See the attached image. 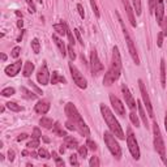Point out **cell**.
Here are the masks:
<instances>
[{
    "mask_svg": "<svg viewBox=\"0 0 167 167\" xmlns=\"http://www.w3.org/2000/svg\"><path fill=\"white\" fill-rule=\"evenodd\" d=\"M122 73V58H120L119 48L115 46L112 48V60H111V67L108 71L106 72L105 78H103V85L110 86L118 80Z\"/></svg>",
    "mask_w": 167,
    "mask_h": 167,
    "instance_id": "1",
    "label": "cell"
},
{
    "mask_svg": "<svg viewBox=\"0 0 167 167\" xmlns=\"http://www.w3.org/2000/svg\"><path fill=\"white\" fill-rule=\"evenodd\" d=\"M66 114L68 116V120L76 125V131L80 132L84 136H89L90 134V129L86 125V123L84 122V119L81 118V115L78 114V111L76 108V106L73 103H67L66 105Z\"/></svg>",
    "mask_w": 167,
    "mask_h": 167,
    "instance_id": "2",
    "label": "cell"
},
{
    "mask_svg": "<svg viewBox=\"0 0 167 167\" xmlns=\"http://www.w3.org/2000/svg\"><path fill=\"white\" fill-rule=\"evenodd\" d=\"M101 112H102V116H103L106 124L108 125L110 131L112 132L118 138H120V140H124V138H125V134H124V132H123L122 127H120L119 122L116 120V118H115V115L111 112V110L107 107V106H105L103 103H102V105H101Z\"/></svg>",
    "mask_w": 167,
    "mask_h": 167,
    "instance_id": "3",
    "label": "cell"
},
{
    "mask_svg": "<svg viewBox=\"0 0 167 167\" xmlns=\"http://www.w3.org/2000/svg\"><path fill=\"white\" fill-rule=\"evenodd\" d=\"M153 134H154V149L161 155V158L163 159L165 163L167 165L165 142H163V138H162V134H161V131H159V127H158V124L157 123L153 124Z\"/></svg>",
    "mask_w": 167,
    "mask_h": 167,
    "instance_id": "4",
    "label": "cell"
},
{
    "mask_svg": "<svg viewBox=\"0 0 167 167\" xmlns=\"http://www.w3.org/2000/svg\"><path fill=\"white\" fill-rule=\"evenodd\" d=\"M103 138H105V142L106 145H107L108 150L111 151V154H112L116 159H120L122 158V149H120V145L118 144V141L115 140V134L112 132H105L103 134Z\"/></svg>",
    "mask_w": 167,
    "mask_h": 167,
    "instance_id": "5",
    "label": "cell"
},
{
    "mask_svg": "<svg viewBox=\"0 0 167 167\" xmlns=\"http://www.w3.org/2000/svg\"><path fill=\"white\" fill-rule=\"evenodd\" d=\"M119 21H120V25L123 27V34H124V38H125V42L128 44V50H129V54L133 59V62L136 66H140V59H138V54H137V50H136V46H134V42L132 39V37L129 35V31L127 30V27L124 26V22L122 21V18L119 17Z\"/></svg>",
    "mask_w": 167,
    "mask_h": 167,
    "instance_id": "6",
    "label": "cell"
},
{
    "mask_svg": "<svg viewBox=\"0 0 167 167\" xmlns=\"http://www.w3.org/2000/svg\"><path fill=\"white\" fill-rule=\"evenodd\" d=\"M127 145H128V149L131 151L132 157L136 161L140 159V147H138V144H137V140L134 137L133 132L131 129H128V136H127Z\"/></svg>",
    "mask_w": 167,
    "mask_h": 167,
    "instance_id": "7",
    "label": "cell"
},
{
    "mask_svg": "<svg viewBox=\"0 0 167 167\" xmlns=\"http://www.w3.org/2000/svg\"><path fill=\"white\" fill-rule=\"evenodd\" d=\"M90 68H91V75L93 76H99L102 72H103V64L101 63V60L98 58V54H97V51L93 50L90 52Z\"/></svg>",
    "mask_w": 167,
    "mask_h": 167,
    "instance_id": "8",
    "label": "cell"
},
{
    "mask_svg": "<svg viewBox=\"0 0 167 167\" xmlns=\"http://www.w3.org/2000/svg\"><path fill=\"white\" fill-rule=\"evenodd\" d=\"M69 71H71V75H72V78L73 81H75L76 85L80 87V89H86L87 87V81L86 78L81 75V72L78 71V69L73 66L72 63H69Z\"/></svg>",
    "mask_w": 167,
    "mask_h": 167,
    "instance_id": "9",
    "label": "cell"
},
{
    "mask_svg": "<svg viewBox=\"0 0 167 167\" xmlns=\"http://www.w3.org/2000/svg\"><path fill=\"white\" fill-rule=\"evenodd\" d=\"M138 85H140L141 97H142L144 103H145V106H146L147 114H149L150 116H154V115H153V106H151V102H150V98H149V94H147V90H146V87H145V84H144L142 80H138Z\"/></svg>",
    "mask_w": 167,
    "mask_h": 167,
    "instance_id": "10",
    "label": "cell"
},
{
    "mask_svg": "<svg viewBox=\"0 0 167 167\" xmlns=\"http://www.w3.org/2000/svg\"><path fill=\"white\" fill-rule=\"evenodd\" d=\"M37 80L41 85H48V81H50V72L47 69V64L43 63L42 67L38 69V73H37Z\"/></svg>",
    "mask_w": 167,
    "mask_h": 167,
    "instance_id": "11",
    "label": "cell"
},
{
    "mask_svg": "<svg viewBox=\"0 0 167 167\" xmlns=\"http://www.w3.org/2000/svg\"><path fill=\"white\" fill-rule=\"evenodd\" d=\"M110 102H111V105H112V108L115 110V112L124 118L125 116V107L122 103V101H120L118 97H115L114 94H110Z\"/></svg>",
    "mask_w": 167,
    "mask_h": 167,
    "instance_id": "12",
    "label": "cell"
},
{
    "mask_svg": "<svg viewBox=\"0 0 167 167\" xmlns=\"http://www.w3.org/2000/svg\"><path fill=\"white\" fill-rule=\"evenodd\" d=\"M122 93L124 95V99H125V105H128V107L131 110L136 108V101H134L132 93L129 91V89L127 87V85H122Z\"/></svg>",
    "mask_w": 167,
    "mask_h": 167,
    "instance_id": "13",
    "label": "cell"
},
{
    "mask_svg": "<svg viewBox=\"0 0 167 167\" xmlns=\"http://www.w3.org/2000/svg\"><path fill=\"white\" fill-rule=\"evenodd\" d=\"M154 15H155V20L158 22V25H161V22L165 17V3H163V0H155Z\"/></svg>",
    "mask_w": 167,
    "mask_h": 167,
    "instance_id": "14",
    "label": "cell"
},
{
    "mask_svg": "<svg viewBox=\"0 0 167 167\" xmlns=\"http://www.w3.org/2000/svg\"><path fill=\"white\" fill-rule=\"evenodd\" d=\"M21 67H22V62L21 60H17V62L12 63L11 66H7L5 69H4V72H5V75L9 77H15L17 73H20Z\"/></svg>",
    "mask_w": 167,
    "mask_h": 167,
    "instance_id": "15",
    "label": "cell"
},
{
    "mask_svg": "<svg viewBox=\"0 0 167 167\" xmlns=\"http://www.w3.org/2000/svg\"><path fill=\"white\" fill-rule=\"evenodd\" d=\"M122 2H123L124 8H125V12H127V15H128L129 21H131V25L133 27H136L137 26V22H136V18H134V13H133V9L131 7V4H129L128 0H122Z\"/></svg>",
    "mask_w": 167,
    "mask_h": 167,
    "instance_id": "16",
    "label": "cell"
},
{
    "mask_svg": "<svg viewBox=\"0 0 167 167\" xmlns=\"http://www.w3.org/2000/svg\"><path fill=\"white\" fill-rule=\"evenodd\" d=\"M35 112L37 114H39V115H44V114H47L48 112V110H50V103L47 101H39L38 103L35 105Z\"/></svg>",
    "mask_w": 167,
    "mask_h": 167,
    "instance_id": "17",
    "label": "cell"
},
{
    "mask_svg": "<svg viewBox=\"0 0 167 167\" xmlns=\"http://www.w3.org/2000/svg\"><path fill=\"white\" fill-rule=\"evenodd\" d=\"M52 41L55 42V44H56V47L59 48L60 54H62L63 56H66V54H67V47H66V44H64L63 39H60L56 34H52Z\"/></svg>",
    "mask_w": 167,
    "mask_h": 167,
    "instance_id": "18",
    "label": "cell"
},
{
    "mask_svg": "<svg viewBox=\"0 0 167 167\" xmlns=\"http://www.w3.org/2000/svg\"><path fill=\"white\" fill-rule=\"evenodd\" d=\"M54 30L55 31H56V33L59 34V35H66L67 34V31H68V26H67V24H66V22H59V24H55L54 26Z\"/></svg>",
    "mask_w": 167,
    "mask_h": 167,
    "instance_id": "19",
    "label": "cell"
},
{
    "mask_svg": "<svg viewBox=\"0 0 167 167\" xmlns=\"http://www.w3.org/2000/svg\"><path fill=\"white\" fill-rule=\"evenodd\" d=\"M51 84L55 85V84H67V80L64 78V76H62L59 72H52V76H51Z\"/></svg>",
    "mask_w": 167,
    "mask_h": 167,
    "instance_id": "20",
    "label": "cell"
},
{
    "mask_svg": "<svg viewBox=\"0 0 167 167\" xmlns=\"http://www.w3.org/2000/svg\"><path fill=\"white\" fill-rule=\"evenodd\" d=\"M64 141H66V146L69 147V149H76V147H78V141L76 138H73L72 136H66L64 137Z\"/></svg>",
    "mask_w": 167,
    "mask_h": 167,
    "instance_id": "21",
    "label": "cell"
},
{
    "mask_svg": "<svg viewBox=\"0 0 167 167\" xmlns=\"http://www.w3.org/2000/svg\"><path fill=\"white\" fill-rule=\"evenodd\" d=\"M137 108H138V115H140V118H141V120H142L144 125H145L146 128H149V122H147L146 114H145V111H144V107H142V105L140 103V102L137 103Z\"/></svg>",
    "mask_w": 167,
    "mask_h": 167,
    "instance_id": "22",
    "label": "cell"
},
{
    "mask_svg": "<svg viewBox=\"0 0 167 167\" xmlns=\"http://www.w3.org/2000/svg\"><path fill=\"white\" fill-rule=\"evenodd\" d=\"M34 71V64L31 62H26L25 66H24V71H22V75L25 77H30V75L33 73Z\"/></svg>",
    "mask_w": 167,
    "mask_h": 167,
    "instance_id": "23",
    "label": "cell"
},
{
    "mask_svg": "<svg viewBox=\"0 0 167 167\" xmlns=\"http://www.w3.org/2000/svg\"><path fill=\"white\" fill-rule=\"evenodd\" d=\"M52 132H54L55 134H56V136H60V137H66V136H67V132L62 128L60 123H55V124H54V127H52Z\"/></svg>",
    "mask_w": 167,
    "mask_h": 167,
    "instance_id": "24",
    "label": "cell"
},
{
    "mask_svg": "<svg viewBox=\"0 0 167 167\" xmlns=\"http://www.w3.org/2000/svg\"><path fill=\"white\" fill-rule=\"evenodd\" d=\"M39 124H41L43 128H46V129H51V128L54 127L52 119H50V118H47V116L41 118V120H39Z\"/></svg>",
    "mask_w": 167,
    "mask_h": 167,
    "instance_id": "25",
    "label": "cell"
},
{
    "mask_svg": "<svg viewBox=\"0 0 167 167\" xmlns=\"http://www.w3.org/2000/svg\"><path fill=\"white\" fill-rule=\"evenodd\" d=\"M161 84L162 87H166V66H165V60H161Z\"/></svg>",
    "mask_w": 167,
    "mask_h": 167,
    "instance_id": "26",
    "label": "cell"
},
{
    "mask_svg": "<svg viewBox=\"0 0 167 167\" xmlns=\"http://www.w3.org/2000/svg\"><path fill=\"white\" fill-rule=\"evenodd\" d=\"M7 107L11 110V111H15V112H20V111L24 110V107H22V106L15 103V102H8V103H7Z\"/></svg>",
    "mask_w": 167,
    "mask_h": 167,
    "instance_id": "27",
    "label": "cell"
},
{
    "mask_svg": "<svg viewBox=\"0 0 167 167\" xmlns=\"http://www.w3.org/2000/svg\"><path fill=\"white\" fill-rule=\"evenodd\" d=\"M31 48H33L34 54H39V51H41V43H39L38 38H34L33 41H31Z\"/></svg>",
    "mask_w": 167,
    "mask_h": 167,
    "instance_id": "28",
    "label": "cell"
},
{
    "mask_svg": "<svg viewBox=\"0 0 167 167\" xmlns=\"http://www.w3.org/2000/svg\"><path fill=\"white\" fill-rule=\"evenodd\" d=\"M26 146L29 147V149H37V147L39 146V138H31V141H29L26 144Z\"/></svg>",
    "mask_w": 167,
    "mask_h": 167,
    "instance_id": "29",
    "label": "cell"
},
{
    "mask_svg": "<svg viewBox=\"0 0 167 167\" xmlns=\"http://www.w3.org/2000/svg\"><path fill=\"white\" fill-rule=\"evenodd\" d=\"M129 119H131V122L136 125V127H140V120H138V116L136 115V112L132 110V112L129 114Z\"/></svg>",
    "mask_w": 167,
    "mask_h": 167,
    "instance_id": "30",
    "label": "cell"
},
{
    "mask_svg": "<svg viewBox=\"0 0 167 167\" xmlns=\"http://www.w3.org/2000/svg\"><path fill=\"white\" fill-rule=\"evenodd\" d=\"M52 157H54V159H55V165H56L58 167H64V161L60 158V157L55 151H52Z\"/></svg>",
    "mask_w": 167,
    "mask_h": 167,
    "instance_id": "31",
    "label": "cell"
},
{
    "mask_svg": "<svg viewBox=\"0 0 167 167\" xmlns=\"http://www.w3.org/2000/svg\"><path fill=\"white\" fill-rule=\"evenodd\" d=\"M133 5H134L136 15L140 16V15H141V0H133Z\"/></svg>",
    "mask_w": 167,
    "mask_h": 167,
    "instance_id": "32",
    "label": "cell"
},
{
    "mask_svg": "<svg viewBox=\"0 0 167 167\" xmlns=\"http://www.w3.org/2000/svg\"><path fill=\"white\" fill-rule=\"evenodd\" d=\"M15 94V89L13 87H5V89L2 90V95L3 97H11Z\"/></svg>",
    "mask_w": 167,
    "mask_h": 167,
    "instance_id": "33",
    "label": "cell"
},
{
    "mask_svg": "<svg viewBox=\"0 0 167 167\" xmlns=\"http://www.w3.org/2000/svg\"><path fill=\"white\" fill-rule=\"evenodd\" d=\"M38 155L41 157V158H44V159H50V158H51L50 153L46 150V149H39V150H38Z\"/></svg>",
    "mask_w": 167,
    "mask_h": 167,
    "instance_id": "34",
    "label": "cell"
},
{
    "mask_svg": "<svg viewBox=\"0 0 167 167\" xmlns=\"http://www.w3.org/2000/svg\"><path fill=\"white\" fill-rule=\"evenodd\" d=\"M21 90L26 94V98H29V99H37V94H34L33 91H29L26 89V87H21Z\"/></svg>",
    "mask_w": 167,
    "mask_h": 167,
    "instance_id": "35",
    "label": "cell"
},
{
    "mask_svg": "<svg viewBox=\"0 0 167 167\" xmlns=\"http://www.w3.org/2000/svg\"><path fill=\"white\" fill-rule=\"evenodd\" d=\"M78 154H80V157H82V158H86L87 155V146H78Z\"/></svg>",
    "mask_w": 167,
    "mask_h": 167,
    "instance_id": "36",
    "label": "cell"
},
{
    "mask_svg": "<svg viewBox=\"0 0 167 167\" xmlns=\"http://www.w3.org/2000/svg\"><path fill=\"white\" fill-rule=\"evenodd\" d=\"M89 165L90 167H99V159H98V157H91V159L89 161Z\"/></svg>",
    "mask_w": 167,
    "mask_h": 167,
    "instance_id": "37",
    "label": "cell"
},
{
    "mask_svg": "<svg viewBox=\"0 0 167 167\" xmlns=\"http://www.w3.org/2000/svg\"><path fill=\"white\" fill-rule=\"evenodd\" d=\"M159 26L162 27V33H163V35H167V18L166 17H163V20H162Z\"/></svg>",
    "mask_w": 167,
    "mask_h": 167,
    "instance_id": "38",
    "label": "cell"
},
{
    "mask_svg": "<svg viewBox=\"0 0 167 167\" xmlns=\"http://www.w3.org/2000/svg\"><path fill=\"white\" fill-rule=\"evenodd\" d=\"M67 50H68V55H69V58H71V60H75L76 59V54H75V50H73V46L69 44Z\"/></svg>",
    "mask_w": 167,
    "mask_h": 167,
    "instance_id": "39",
    "label": "cell"
},
{
    "mask_svg": "<svg viewBox=\"0 0 167 167\" xmlns=\"http://www.w3.org/2000/svg\"><path fill=\"white\" fill-rule=\"evenodd\" d=\"M86 146H87V149H90L93 151H95L97 150V144L94 141H91V140H87L86 141Z\"/></svg>",
    "mask_w": 167,
    "mask_h": 167,
    "instance_id": "40",
    "label": "cell"
},
{
    "mask_svg": "<svg viewBox=\"0 0 167 167\" xmlns=\"http://www.w3.org/2000/svg\"><path fill=\"white\" fill-rule=\"evenodd\" d=\"M20 52H21V48H20V47H18V46H17V47H15V48L12 50V52H11V56H12V58H15V59H17L18 56H20Z\"/></svg>",
    "mask_w": 167,
    "mask_h": 167,
    "instance_id": "41",
    "label": "cell"
},
{
    "mask_svg": "<svg viewBox=\"0 0 167 167\" xmlns=\"http://www.w3.org/2000/svg\"><path fill=\"white\" fill-rule=\"evenodd\" d=\"M69 162H71V165H73V166H80V162L77 161L76 154H72L71 157H69Z\"/></svg>",
    "mask_w": 167,
    "mask_h": 167,
    "instance_id": "42",
    "label": "cell"
},
{
    "mask_svg": "<svg viewBox=\"0 0 167 167\" xmlns=\"http://www.w3.org/2000/svg\"><path fill=\"white\" fill-rule=\"evenodd\" d=\"M90 5H91V8H93V11H94L95 16H97V17H99V11H98V7H97L95 0H90Z\"/></svg>",
    "mask_w": 167,
    "mask_h": 167,
    "instance_id": "43",
    "label": "cell"
},
{
    "mask_svg": "<svg viewBox=\"0 0 167 167\" xmlns=\"http://www.w3.org/2000/svg\"><path fill=\"white\" fill-rule=\"evenodd\" d=\"M26 4L29 5V12L30 13H35V5H34V3H33V0H25Z\"/></svg>",
    "mask_w": 167,
    "mask_h": 167,
    "instance_id": "44",
    "label": "cell"
},
{
    "mask_svg": "<svg viewBox=\"0 0 167 167\" xmlns=\"http://www.w3.org/2000/svg\"><path fill=\"white\" fill-rule=\"evenodd\" d=\"M33 137L34 138H41L42 137V132H41L39 128H34L33 129Z\"/></svg>",
    "mask_w": 167,
    "mask_h": 167,
    "instance_id": "45",
    "label": "cell"
},
{
    "mask_svg": "<svg viewBox=\"0 0 167 167\" xmlns=\"http://www.w3.org/2000/svg\"><path fill=\"white\" fill-rule=\"evenodd\" d=\"M149 2V11L150 13H154V8H155V0H147Z\"/></svg>",
    "mask_w": 167,
    "mask_h": 167,
    "instance_id": "46",
    "label": "cell"
},
{
    "mask_svg": "<svg viewBox=\"0 0 167 167\" xmlns=\"http://www.w3.org/2000/svg\"><path fill=\"white\" fill-rule=\"evenodd\" d=\"M67 35H68V39H69V44H75V38H73V35H72V33H71V30L68 29V31H67Z\"/></svg>",
    "mask_w": 167,
    "mask_h": 167,
    "instance_id": "47",
    "label": "cell"
},
{
    "mask_svg": "<svg viewBox=\"0 0 167 167\" xmlns=\"http://www.w3.org/2000/svg\"><path fill=\"white\" fill-rule=\"evenodd\" d=\"M77 9H78V13H80V16L84 18L85 17V12H84V7L81 5V4H77Z\"/></svg>",
    "mask_w": 167,
    "mask_h": 167,
    "instance_id": "48",
    "label": "cell"
},
{
    "mask_svg": "<svg viewBox=\"0 0 167 167\" xmlns=\"http://www.w3.org/2000/svg\"><path fill=\"white\" fill-rule=\"evenodd\" d=\"M162 43H163V33H159L158 34V47H162Z\"/></svg>",
    "mask_w": 167,
    "mask_h": 167,
    "instance_id": "49",
    "label": "cell"
},
{
    "mask_svg": "<svg viewBox=\"0 0 167 167\" xmlns=\"http://www.w3.org/2000/svg\"><path fill=\"white\" fill-rule=\"evenodd\" d=\"M29 85H30L31 87H34V90L37 91V94H42V91H41V89H39V87H38V86H35V84H34V82H31V81H30V82H29Z\"/></svg>",
    "mask_w": 167,
    "mask_h": 167,
    "instance_id": "50",
    "label": "cell"
},
{
    "mask_svg": "<svg viewBox=\"0 0 167 167\" xmlns=\"http://www.w3.org/2000/svg\"><path fill=\"white\" fill-rule=\"evenodd\" d=\"M75 34H76V37H77V41L80 42L81 44H84V41H82V38H81V34H80V31H78L77 29H75Z\"/></svg>",
    "mask_w": 167,
    "mask_h": 167,
    "instance_id": "51",
    "label": "cell"
},
{
    "mask_svg": "<svg viewBox=\"0 0 167 167\" xmlns=\"http://www.w3.org/2000/svg\"><path fill=\"white\" fill-rule=\"evenodd\" d=\"M8 159L11 161V162L15 161V151H13V150H9L8 151Z\"/></svg>",
    "mask_w": 167,
    "mask_h": 167,
    "instance_id": "52",
    "label": "cell"
},
{
    "mask_svg": "<svg viewBox=\"0 0 167 167\" xmlns=\"http://www.w3.org/2000/svg\"><path fill=\"white\" fill-rule=\"evenodd\" d=\"M25 138H27V134H25V133H22V134H20V136L17 137V141H24Z\"/></svg>",
    "mask_w": 167,
    "mask_h": 167,
    "instance_id": "53",
    "label": "cell"
},
{
    "mask_svg": "<svg viewBox=\"0 0 167 167\" xmlns=\"http://www.w3.org/2000/svg\"><path fill=\"white\" fill-rule=\"evenodd\" d=\"M17 26H18V27H22V26H24V21H21V20H20V21L17 22Z\"/></svg>",
    "mask_w": 167,
    "mask_h": 167,
    "instance_id": "54",
    "label": "cell"
},
{
    "mask_svg": "<svg viewBox=\"0 0 167 167\" xmlns=\"http://www.w3.org/2000/svg\"><path fill=\"white\" fill-rule=\"evenodd\" d=\"M165 127H166V131H167V112L165 115Z\"/></svg>",
    "mask_w": 167,
    "mask_h": 167,
    "instance_id": "55",
    "label": "cell"
},
{
    "mask_svg": "<svg viewBox=\"0 0 167 167\" xmlns=\"http://www.w3.org/2000/svg\"><path fill=\"white\" fill-rule=\"evenodd\" d=\"M64 146H66V145H64ZM63 145L62 146H60V153H64V151H66V147H64Z\"/></svg>",
    "mask_w": 167,
    "mask_h": 167,
    "instance_id": "56",
    "label": "cell"
},
{
    "mask_svg": "<svg viewBox=\"0 0 167 167\" xmlns=\"http://www.w3.org/2000/svg\"><path fill=\"white\" fill-rule=\"evenodd\" d=\"M2 59L4 60V62H5V60H7V55H4V54H3V55H2Z\"/></svg>",
    "mask_w": 167,
    "mask_h": 167,
    "instance_id": "57",
    "label": "cell"
},
{
    "mask_svg": "<svg viewBox=\"0 0 167 167\" xmlns=\"http://www.w3.org/2000/svg\"><path fill=\"white\" fill-rule=\"evenodd\" d=\"M16 15H17V16H18V17H22V13H21V12H18V11H17V12H16Z\"/></svg>",
    "mask_w": 167,
    "mask_h": 167,
    "instance_id": "58",
    "label": "cell"
},
{
    "mask_svg": "<svg viewBox=\"0 0 167 167\" xmlns=\"http://www.w3.org/2000/svg\"><path fill=\"white\" fill-rule=\"evenodd\" d=\"M37 2H38V3H41V4H42V0H37Z\"/></svg>",
    "mask_w": 167,
    "mask_h": 167,
    "instance_id": "59",
    "label": "cell"
}]
</instances>
